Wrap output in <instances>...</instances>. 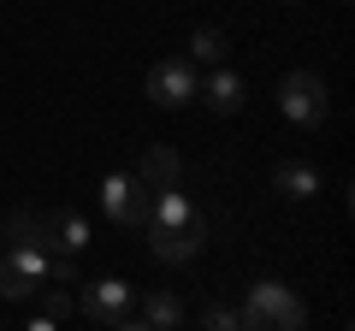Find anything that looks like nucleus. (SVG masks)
Returning a JSON list of instances; mask_svg holds the SVG:
<instances>
[{"label": "nucleus", "mask_w": 355, "mask_h": 331, "mask_svg": "<svg viewBox=\"0 0 355 331\" xmlns=\"http://www.w3.org/2000/svg\"><path fill=\"white\" fill-rule=\"evenodd\" d=\"M308 325V307L296 290H284V284H254L249 296H243V331H302Z\"/></svg>", "instance_id": "1"}, {"label": "nucleus", "mask_w": 355, "mask_h": 331, "mask_svg": "<svg viewBox=\"0 0 355 331\" xmlns=\"http://www.w3.org/2000/svg\"><path fill=\"white\" fill-rule=\"evenodd\" d=\"M83 319H95V325L107 331H125L137 325V290H130L125 278H101V284H83Z\"/></svg>", "instance_id": "2"}, {"label": "nucleus", "mask_w": 355, "mask_h": 331, "mask_svg": "<svg viewBox=\"0 0 355 331\" xmlns=\"http://www.w3.org/2000/svg\"><path fill=\"white\" fill-rule=\"evenodd\" d=\"M279 113L291 118V125H302V130L326 125L331 101H326V83H320V71H291V77H284V83H279Z\"/></svg>", "instance_id": "3"}, {"label": "nucleus", "mask_w": 355, "mask_h": 331, "mask_svg": "<svg viewBox=\"0 0 355 331\" xmlns=\"http://www.w3.org/2000/svg\"><path fill=\"white\" fill-rule=\"evenodd\" d=\"M48 284V249L42 242H12V255L0 260V296L6 302H30Z\"/></svg>", "instance_id": "4"}, {"label": "nucleus", "mask_w": 355, "mask_h": 331, "mask_svg": "<svg viewBox=\"0 0 355 331\" xmlns=\"http://www.w3.org/2000/svg\"><path fill=\"white\" fill-rule=\"evenodd\" d=\"M142 231H148V249H154V260H160V267H184V260L202 255V242H207L202 213L184 219V225H154V219H148Z\"/></svg>", "instance_id": "5"}, {"label": "nucleus", "mask_w": 355, "mask_h": 331, "mask_svg": "<svg viewBox=\"0 0 355 331\" xmlns=\"http://www.w3.org/2000/svg\"><path fill=\"white\" fill-rule=\"evenodd\" d=\"M101 207H107V219H113V225H148V213H154V190H148L142 178L113 172V178L101 184Z\"/></svg>", "instance_id": "6"}, {"label": "nucleus", "mask_w": 355, "mask_h": 331, "mask_svg": "<svg viewBox=\"0 0 355 331\" xmlns=\"http://www.w3.org/2000/svg\"><path fill=\"white\" fill-rule=\"evenodd\" d=\"M196 83H202V77H196V60L190 53H172V60H160L148 71V101L154 107H190Z\"/></svg>", "instance_id": "7"}, {"label": "nucleus", "mask_w": 355, "mask_h": 331, "mask_svg": "<svg viewBox=\"0 0 355 331\" xmlns=\"http://www.w3.org/2000/svg\"><path fill=\"white\" fill-rule=\"evenodd\" d=\"M36 242L48 255H83L89 249V219L60 207V213H36Z\"/></svg>", "instance_id": "8"}, {"label": "nucleus", "mask_w": 355, "mask_h": 331, "mask_svg": "<svg viewBox=\"0 0 355 331\" xmlns=\"http://www.w3.org/2000/svg\"><path fill=\"white\" fill-rule=\"evenodd\" d=\"M196 95H202L214 113H243V101H249V83H243L231 65H214V71L196 83Z\"/></svg>", "instance_id": "9"}, {"label": "nucleus", "mask_w": 355, "mask_h": 331, "mask_svg": "<svg viewBox=\"0 0 355 331\" xmlns=\"http://www.w3.org/2000/svg\"><path fill=\"white\" fill-rule=\"evenodd\" d=\"M272 195H284V202H308V195H320V166L279 160V166H272Z\"/></svg>", "instance_id": "10"}, {"label": "nucleus", "mask_w": 355, "mask_h": 331, "mask_svg": "<svg viewBox=\"0 0 355 331\" xmlns=\"http://www.w3.org/2000/svg\"><path fill=\"white\" fill-rule=\"evenodd\" d=\"M137 325H148V331L184 325V296L178 290H142L137 296Z\"/></svg>", "instance_id": "11"}, {"label": "nucleus", "mask_w": 355, "mask_h": 331, "mask_svg": "<svg viewBox=\"0 0 355 331\" xmlns=\"http://www.w3.org/2000/svg\"><path fill=\"white\" fill-rule=\"evenodd\" d=\"M42 314L30 319V331H53V325H65V319L77 314V296H71V284H42Z\"/></svg>", "instance_id": "12"}, {"label": "nucleus", "mask_w": 355, "mask_h": 331, "mask_svg": "<svg viewBox=\"0 0 355 331\" xmlns=\"http://www.w3.org/2000/svg\"><path fill=\"white\" fill-rule=\"evenodd\" d=\"M178 178H184V160H178V148L154 142V148L142 154V184H148V190H172Z\"/></svg>", "instance_id": "13"}, {"label": "nucleus", "mask_w": 355, "mask_h": 331, "mask_svg": "<svg viewBox=\"0 0 355 331\" xmlns=\"http://www.w3.org/2000/svg\"><path fill=\"white\" fill-rule=\"evenodd\" d=\"M225 53H231L225 30L202 24V30H196V36H190V60H196V65H225Z\"/></svg>", "instance_id": "14"}, {"label": "nucleus", "mask_w": 355, "mask_h": 331, "mask_svg": "<svg viewBox=\"0 0 355 331\" xmlns=\"http://www.w3.org/2000/svg\"><path fill=\"white\" fill-rule=\"evenodd\" d=\"M154 225H184V219H196V207H190V195H178V184L172 190H154Z\"/></svg>", "instance_id": "15"}, {"label": "nucleus", "mask_w": 355, "mask_h": 331, "mask_svg": "<svg viewBox=\"0 0 355 331\" xmlns=\"http://www.w3.org/2000/svg\"><path fill=\"white\" fill-rule=\"evenodd\" d=\"M202 325H207V331H243V307H231V302H207Z\"/></svg>", "instance_id": "16"}, {"label": "nucleus", "mask_w": 355, "mask_h": 331, "mask_svg": "<svg viewBox=\"0 0 355 331\" xmlns=\"http://www.w3.org/2000/svg\"><path fill=\"white\" fill-rule=\"evenodd\" d=\"M0 237H6V242H36V213H6Z\"/></svg>", "instance_id": "17"}, {"label": "nucleus", "mask_w": 355, "mask_h": 331, "mask_svg": "<svg viewBox=\"0 0 355 331\" xmlns=\"http://www.w3.org/2000/svg\"><path fill=\"white\" fill-rule=\"evenodd\" d=\"M291 6H296V0H291Z\"/></svg>", "instance_id": "18"}]
</instances>
